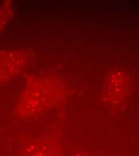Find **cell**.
<instances>
[{
	"label": "cell",
	"mask_w": 139,
	"mask_h": 156,
	"mask_svg": "<svg viewBox=\"0 0 139 156\" xmlns=\"http://www.w3.org/2000/svg\"><path fill=\"white\" fill-rule=\"evenodd\" d=\"M19 156H62L58 144L51 141H38L24 148Z\"/></svg>",
	"instance_id": "cell-1"
},
{
	"label": "cell",
	"mask_w": 139,
	"mask_h": 156,
	"mask_svg": "<svg viewBox=\"0 0 139 156\" xmlns=\"http://www.w3.org/2000/svg\"><path fill=\"white\" fill-rule=\"evenodd\" d=\"M75 156H96V155L92 154H88V153H79L77 154Z\"/></svg>",
	"instance_id": "cell-2"
}]
</instances>
